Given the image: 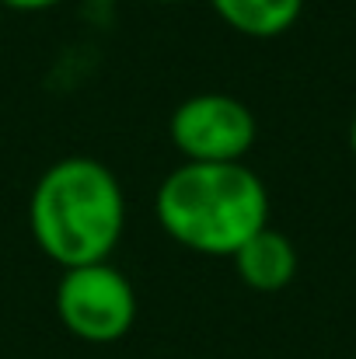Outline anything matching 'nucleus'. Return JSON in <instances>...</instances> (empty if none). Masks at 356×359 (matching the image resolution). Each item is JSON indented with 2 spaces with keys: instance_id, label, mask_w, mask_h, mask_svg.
Segmentation results:
<instances>
[{
  "instance_id": "obj_6",
  "label": "nucleus",
  "mask_w": 356,
  "mask_h": 359,
  "mask_svg": "<svg viewBox=\"0 0 356 359\" xmlns=\"http://www.w3.org/2000/svg\"><path fill=\"white\" fill-rule=\"evenodd\" d=\"M210 7L237 35L276 39L297 25L304 0H210Z\"/></svg>"
},
{
  "instance_id": "obj_3",
  "label": "nucleus",
  "mask_w": 356,
  "mask_h": 359,
  "mask_svg": "<svg viewBox=\"0 0 356 359\" xmlns=\"http://www.w3.org/2000/svg\"><path fill=\"white\" fill-rule=\"evenodd\" d=\"M56 314L63 328L91 346L119 342L136 321V293L112 262L63 269L56 283Z\"/></svg>"
},
{
  "instance_id": "obj_8",
  "label": "nucleus",
  "mask_w": 356,
  "mask_h": 359,
  "mask_svg": "<svg viewBox=\"0 0 356 359\" xmlns=\"http://www.w3.org/2000/svg\"><path fill=\"white\" fill-rule=\"evenodd\" d=\"M350 150H353V157H356V112H353V122H350Z\"/></svg>"
},
{
  "instance_id": "obj_9",
  "label": "nucleus",
  "mask_w": 356,
  "mask_h": 359,
  "mask_svg": "<svg viewBox=\"0 0 356 359\" xmlns=\"http://www.w3.org/2000/svg\"><path fill=\"white\" fill-rule=\"evenodd\" d=\"M154 4H178V0H154Z\"/></svg>"
},
{
  "instance_id": "obj_10",
  "label": "nucleus",
  "mask_w": 356,
  "mask_h": 359,
  "mask_svg": "<svg viewBox=\"0 0 356 359\" xmlns=\"http://www.w3.org/2000/svg\"><path fill=\"white\" fill-rule=\"evenodd\" d=\"M0 25H4V4H0Z\"/></svg>"
},
{
  "instance_id": "obj_2",
  "label": "nucleus",
  "mask_w": 356,
  "mask_h": 359,
  "mask_svg": "<svg viewBox=\"0 0 356 359\" xmlns=\"http://www.w3.org/2000/svg\"><path fill=\"white\" fill-rule=\"evenodd\" d=\"M122 227L126 196L102 161L63 157L39 175L28 199V231L60 269L109 262Z\"/></svg>"
},
{
  "instance_id": "obj_1",
  "label": "nucleus",
  "mask_w": 356,
  "mask_h": 359,
  "mask_svg": "<svg viewBox=\"0 0 356 359\" xmlns=\"http://www.w3.org/2000/svg\"><path fill=\"white\" fill-rule=\"evenodd\" d=\"M154 217L175 244L206 258H235L244 241L269 227V192L244 161H185L157 185Z\"/></svg>"
},
{
  "instance_id": "obj_7",
  "label": "nucleus",
  "mask_w": 356,
  "mask_h": 359,
  "mask_svg": "<svg viewBox=\"0 0 356 359\" xmlns=\"http://www.w3.org/2000/svg\"><path fill=\"white\" fill-rule=\"evenodd\" d=\"M0 4H4V11H28V14H35V11H53L63 0H0Z\"/></svg>"
},
{
  "instance_id": "obj_5",
  "label": "nucleus",
  "mask_w": 356,
  "mask_h": 359,
  "mask_svg": "<svg viewBox=\"0 0 356 359\" xmlns=\"http://www.w3.org/2000/svg\"><path fill=\"white\" fill-rule=\"evenodd\" d=\"M235 272L255 293H279L297 276V248L286 234L265 227L235 251Z\"/></svg>"
},
{
  "instance_id": "obj_4",
  "label": "nucleus",
  "mask_w": 356,
  "mask_h": 359,
  "mask_svg": "<svg viewBox=\"0 0 356 359\" xmlns=\"http://www.w3.org/2000/svg\"><path fill=\"white\" fill-rule=\"evenodd\" d=\"M168 133H171L175 150L185 161L237 164L255 147L258 126H255L251 109L241 98L220 95V91H203V95L185 98L171 112Z\"/></svg>"
}]
</instances>
